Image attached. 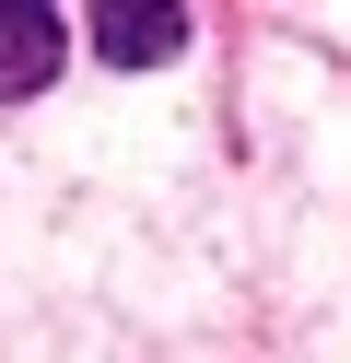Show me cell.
Returning a JSON list of instances; mask_svg holds the SVG:
<instances>
[{
    "label": "cell",
    "mask_w": 351,
    "mask_h": 363,
    "mask_svg": "<svg viewBox=\"0 0 351 363\" xmlns=\"http://www.w3.org/2000/svg\"><path fill=\"white\" fill-rule=\"evenodd\" d=\"M59 82V12L0 0V94H47Z\"/></svg>",
    "instance_id": "cell-1"
},
{
    "label": "cell",
    "mask_w": 351,
    "mask_h": 363,
    "mask_svg": "<svg viewBox=\"0 0 351 363\" xmlns=\"http://www.w3.org/2000/svg\"><path fill=\"white\" fill-rule=\"evenodd\" d=\"M94 48H106L117 71H152V59L187 48V12H152V0H129V12H117V0H106V12H94Z\"/></svg>",
    "instance_id": "cell-2"
}]
</instances>
